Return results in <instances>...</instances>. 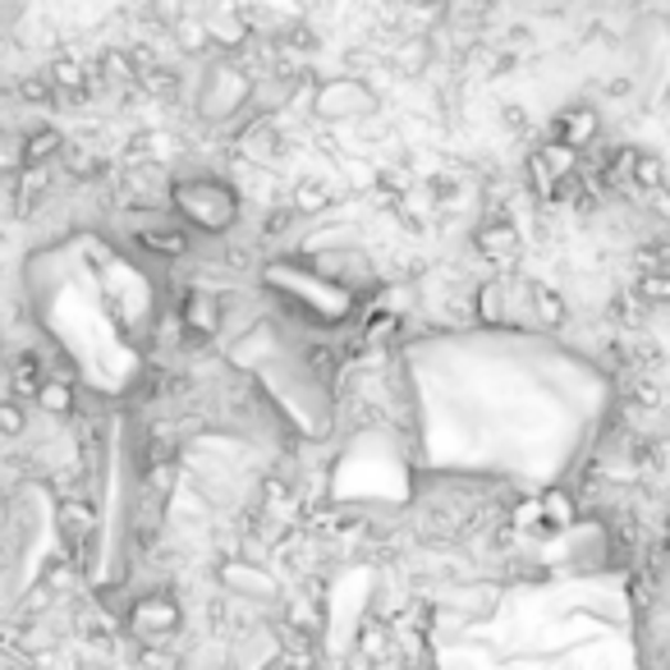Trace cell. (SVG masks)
Segmentation results:
<instances>
[{"instance_id":"cell-1","label":"cell","mask_w":670,"mask_h":670,"mask_svg":"<svg viewBox=\"0 0 670 670\" xmlns=\"http://www.w3.org/2000/svg\"><path fill=\"white\" fill-rule=\"evenodd\" d=\"M170 217L189 234L221 239L239 226V193L217 175H179L170 179Z\"/></svg>"},{"instance_id":"cell-2","label":"cell","mask_w":670,"mask_h":670,"mask_svg":"<svg viewBox=\"0 0 670 670\" xmlns=\"http://www.w3.org/2000/svg\"><path fill=\"white\" fill-rule=\"evenodd\" d=\"M249 102H253V78L234 60H211L202 70L193 93V111L202 125H234V115H249Z\"/></svg>"},{"instance_id":"cell-3","label":"cell","mask_w":670,"mask_h":670,"mask_svg":"<svg viewBox=\"0 0 670 670\" xmlns=\"http://www.w3.org/2000/svg\"><path fill=\"white\" fill-rule=\"evenodd\" d=\"M119 629H129L138 643H147V648H161V643H170L179 629H185V606H179L175 593H161V588L134 593Z\"/></svg>"},{"instance_id":"cell-4","label":"cell","mask_w":670,"mask_h":670,"mask_svg":"<svg viewBox=\"0 0 670 670\" xmlns=\"http://www.w3.org/2000/svg\"><path fill=\"white\" fill-rule=\"evenodd\" d=\"M381 111V97L373 83H363L354 74L341 78H326L313 87V115L322 125H354V119H368Z\"/></svg>"},{"instance_id":"cell-5","label":"cell","mask_w":670,"mask_h":670,"mask_svg":"<svg viewBox=\"0 0 670 670\" xmlns=\"http://www.w3.org/2000/svg\"><path fill=\"white\" fill-rule=\"evenodd\" d=\"M179 326H185V345H211L217 335H226V299L211 294L202 285H189L179 294V308H175Z\"/></svg>"},{"instance_id":"cell-6","label":"cell","mask_w":670,"mask_h":670,"mask_svg":"<svg viewBox=\"0 0 670 670\" xmlns=\"http://www.w3.org/2000/svg\"><path fill=\"white\" fill-rule=\"evenodd\" d=\"M217 584L226 588V597H243V601H258V606H271L281 597V584L271 578V569H262L258 561H221L217 565Z\"/></svg>"},{"instance_id":"cell-7","label":"cell","mask_w":670,"mask_h":670,"mask_svg":"<svg viewBox=\"0 0 670 670\" xmlns=\"http://www.w3.org/2000/svg\"><path fill=\"white\" fill-rule=\"evenodd\" d=\"M597 134H601V111L588 106V102L565 106V111L556 115V125H552V138H561V143L574 147V151H588V147L597 143Z\"/></svg>"},{"instance_id":"cell-8","label":"cell","mask_w":670,"mask_h":670,"mask_svg":"<svg viewBox=\"0 0 670 670\" xmlns=\"http://www.w3.org/2000/svg\"><path fill=\"white\" fill-rule=\"evenodd\" d=\"M33 409H42L51 422H65V418H74V413H78V386H74L70 377H42Z\"/></svg>"},{"instance_id":"cell-9","label":"cell","mask_w":670,"mask_h":670,"mask_svg":"<svg viewBox=\"0 0 670 670\" xmlns=\"http://www.w3.org/2000/svg\"><path fill=\"white\" fill-rule=\"evenodd\" d=\"M528 317L546 331H556L569 322V303L556 285H546V281H528Z\"/></svg>"},{"instance_id":"cell-10","label":"cell","mask_w":670,"mask_h":670,"mask_svg":"<svg viewBox=\"0 0 670 670\" xmlns=\"http://www.w3.org/2000/svg\"><path fill=\"white\" fill-rule=\"evenodd\" d=\"M542 520H546V533H569L578 528V496L569 492V486H542Z\"/></svg>"},{"instance_id":"cell-11","label":"cell","mask_w":670,"mask_h":670,"mask_svg":"<svg viewBox=\"0 0 670 670\" xmlns=\"http://www.w3.org/2000/svg\"><path fill=\"white\" fill-rule=\"evenodd\" d=\"M670 185V166L657 157V151H638L629 161V193H661Z\"/></svg>"},{"instance_id":"cell-12","label":"cell","mask_w":670,"mask_h":670,"mask_svg":"<svg viewBox=\"0 0 670 670\" xmlns=\"http://www.w3.org/2000/svg\"><path fill=\"white\" fill-rule=\"evenodd\" d=\"M331 202H335V189H326L322 179H299L290 193L294 217H322V211H331Z\"/></svg>"},{"instance_id":"cell-13","label":"cell","mask_w":670,"mask_h":670,"mask_svg":"<svg viewBox=\"0 0 670 670\" xmlns=\"http://www.w3.org/2000/svg\"><path fill=\"white\" fill-rule=\"evenodd\" d=\"M28 428H33V409H28L23 400H14V395H0V437L23 441Z\"/></svg>"},{"instance_id":"cell-14","label":"cell","mask_w":670,"mask_h":670,"mask_svg":"<svg viewBox=\"0 0 670 670\" xmlns=\"http://www.w3.org/2000/svg\"><path fill=\"white\" fill-rule=\"evenodd\" d=\"M354 648H358V657H363V661H381V657L390 652V629H386V620H368V625H358Z\"/></svg>"},{"instance_id":"cell-15","label":"cell","mask_w":670,"mask_h":670,"mask_svg":"<svg viewBox=\"0 0 670 670\" xmlns=\"http://www.w3.org/2000/svg\"><path fill=\"white\" fill-rule=\"evenodd\" d=\"M634 294L643 299L648 308H666V303H670V271H638Z\"/></svg>"},{"instance_id":"cell-16","label":"cell","mask_w":670,"mask_h":670,"mask_svg":"<svg viewBox=\"0 0 670 670\" xmlns=\"http://www.w3.org/2000/svg\"><path fill=\"white\" fill-rule=\"evenodd\" d=\"M0 249H6V230H0Z\"/></svg>"}]
</instances>
